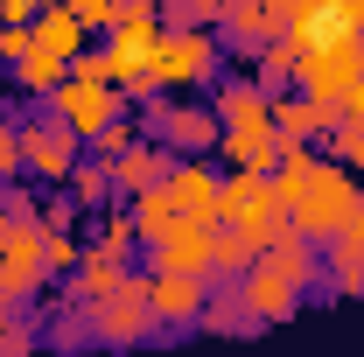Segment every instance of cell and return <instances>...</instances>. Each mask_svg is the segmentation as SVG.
<instances>
[{
	"label": "cell",
	"mask_w": 364,
	"mask_h": 357,
	"mask_svg": "<svg viewBox=\"0 0 364 357\" xmlns=\"http://www.w3.org/2000/svg\"><path fill=\"white\" fill-rule=\"evenodd\" d=\"M350 218H358V182H350L343 161H316V169L301 176V189L287 196V224H294L301 238H316V245H329Z\"/></svg>",
	"instance_id": "cell-1"
},
{
	"label": "cell",
	"mask_w": 364,
	"mask_h": 357,
	"mask_svg": "<svg viewBox=\"0 0 364 357\" xmlns=\"http://www.w3.org/2000/svg\"><path fill=\"white\" fill-rule=\"evenodd\" d=\"M218 224L245 231L259 252L287 231V203H280V189H273L267 169H231V176L218 182Z\"/></svg>",
	"instance_id": "cell-2"
},
{
	"label": "cell",
	"mask_w": 364,
	"mask_h": 357,
	"mask_svg": "<svg viewBox=\"0 0 364 357\" xmlns=\"http://www.w3.org/2000/svg\"><path fill=\"white\" fill-rule=\"evenodd\" d=\"M358 78H364V36L309 43V49H301V70H294V85L309 91L316 105H329V112H343V98H350Z\"/></svg>",
	"instance_id": "cell-3"
},
{
	"label": "cell",
	"mask_w": 364,
	"mask_h": 357,
	"mask_svg": "<svg viewBox=\"0 0 364 357\" xmlns=\"http://www.w3.org/2000/svg\"><path fill=\"white\" fill-rule=\"evenodd\" d=\"M127 105H134V98L112 85V78H77V70H70L63 85L49 91V112H56V119H63L70 134L85 140V147H91L98 134H105V127H112V119H119Z\"/></svg>",
	"instance_id": "cell-4"
},
{
	"label": "cell",
	"mask_w": 364,
	"mask_h": 357,
	"mask_svg": "<svg viewBox=\"0 0 364 357\" xmlns=\"http://www.w3.org/2000/svg\"><path fill=\"white\" fill-rule=\"evenodd\" d=\"M154 85L161 91H196L218 78V36L210 28H161V43H154Z\"/></svg>",
	"instance_id": "cell-5"
},
{
	"label": "cell",
	"mask_w": 364,
	"mask_h": 357,
	"mask_svg": "<svg viewBox=\"0 0 364 357\" xmlns=\"http://www.w3.org/2000/svg\"><path fill=\"white\" fill-rule=\"evenodd\" d=\"M85 322L105 336V343H140L147 329H161V322H154V302H147V280H140V273H127L112 294L85 302Z\"/></svg>",
	"instance_id": "cell-6"
},
{
	"label": "cell",
	"mask_w": 364,
	"mask_h": 357,
	"mask_svg": "<svg viewBox=\"0 0 364 357\" xmlns=\"http://www.w3.org/2000/svg\"><path fill=\"white\" fill-rule=\"evenodd\" d=\"M85 154V140L70 134L56 112H36V119H21V169L36 182H70V161Z\"/></svg>",
	"instance_id": "cell-7"
},
{
	"label": "cell",
	"mask_w": 364,
	"mask_h": 357,
	"mask_svg": "<svg viewBox=\"0 0 364 357\" xmlns=\"http://www.w3.org/2000/svg\"><path fill=\"white\" fill-rule=\"evenodd\" d=\"M0 280L14 302H28L36 287L49 280V238L36 218H7V238H0Z\"/></svg>",
	"instance_id": "cell-8"
},
{
	"label": "cell",
	"mask_w": 364,
	"mask_h": 357,
	"mask_svg": "<svg viewBox=\"0 0 364 357\" xmlns=\"http://www.w3.org/2000/svg\"><path fill=\"white\" fill-rule=\"evenodd\" d=\"M238 294H245V309H252V322L267 329V322H287V315L301 309V294H309V287H301L294 273L280 267L273 252H259L252 267L238 273Z\"/></svg>",
	"instance_id": "cell-9"
},
{
	"label": "cell",
	"mask_w": 364,
	"mask_h": 357,
	"mask_svg": "<svg viewBox=\"0 0 364 357\" xmlns=\"http://www.w3.org/2000/svg\"><path fill=\"white\" fill-rule=\"evenodd\" d=\"M210 238H218L210 218H176L147 245V260H154V273H210Z\"/></svg>",
	"instance_id": "cell-10"
},
{
	"label": "cell",
	"mask_w": 364,
	"mask_h": 357,
	"mask_svg": "<svg viewBox=\"0 0 364 357\" xmlns=\"http://www.w3.org/2000/svg\"><path fill=\"white\" fill-rule=\"evenodd\" d=\"M147 302H154V322L196 329V315L210 302V273H147Z\"/></svg>",
	"instance_id": "cell-11"
},
{
	"label": "cell",
	"mask_w": 364,
	"mask_h": 357,
	"mask_svg": "<svg viewBox=\"0 0 364 357\" xmlns=\"http://www.w3.org/2000/svg\"><path fill=\"white\" fill-rule=\"evenodd\" d=\"M161 189H168V203H176L182 218H210L218 224V176H210L203 154H176L168 176H161Z\"/></svg>",
	"instance_id": "cell-12"
},
{
	"label": "cell",
	"mask_w": 364,
	"mask_h": 357,
	"mask_svg": "<svg viewBox=\"0 0 364 357\" xmlns=\"http://www.w3.org/2000/svg\"><path fill=\"white\" fill-rule=\"evenodd\" d=\"M168 161H176V147L161 134H134L119 154H112V189L119 196H134V189H154V182L168 176Z\"/></svg>",
	"instance_id": "cell-13"
},
{
	"label": "cell",
	"mask_w": 364,
	"mask_h": 357,
	"mask_svg": "<svg viewBox=\"0 0 364 357\" xmlns=\"http://www.w3.org/2000/svg\"><path fill=\"white\" fill-rule=\"evenodd\" d=\"M273 36H280V14H273V0H231L225 21H218V43H231L238 56L267 49Z\"/></svg>",
	"instance_id": "cell-14"
},
{
	"label": "cell",
	"mask_w": 364,
	"mask_h": 357,
	"mask_svg": "<svg viewBox=\"0 0 364 357\" xmlns=\"http://www.w3.org/2000/svg\"><path fill=\"white\" fill-rule=\"evenodd\" d=\"M218 112L210 105H161V140L176 147V154H210L218 147Z\"/></svg>",
	"instance_id": "cell-15"
},
{
	"label": "cell",
	"mask_w": 364,
	"mask_h": 357,
	"mask_svg": "<svg viewBox=\"0 0 364 357\" xmlns=\"http://www.w3.org/2000/svg\"><path fill=\"white\" fill-rule=\"evenodd\" d=\"M322 273H329V287L336 294H364V211L336 238H329V252H322Z\"/></svg>",
	"instance_id": "cell-16"
},
{
	"label": "cell",
	"mask_w": 364,
	"mask_h": 357,
	"mask_svg": "<svg viewBox=\"0 0 364 357\" xmlns=\"http://www.w3.org/2000/svg\"><path fill=\"white\" fill-rule=\"evenodd\" d=\"M329 119H336V112H329V105H316L309 91H301V98H280V91H273V134H280V147H301V140H316Z\"/></svg>",
	"instance_id": "cell-17"
},
{
	"label": "cell",
	"mask_w": 364,
	"mask_h": 357,
	"mask_svg": "<svg viewBox=\"0 0 364 357\" xmlns=\"http://www.w3.org/2000/svg\"><path fill=\"white\" fill-rule=\"evenodd\" d=\"M119 280H127V260L105 252V245H91L85 260H77V273H70V287H63V302H98V294H112Z\"/></svg>",
	"instance_id": "cell-18"
},
{
	"label": "cell",
	"mask_w": 364,
	"mask_h": 357,
	"mask_svg": "<svg viewBox=\"0 0 364 357\" xmlns=\"http://www.w3.org/2000/svg\"><path fill=\"white\" fill-rule=\"evenodd\" d=\"M36 43L43 49H56V56H77V49L91 43V28L63 7V0H49V7H36Z\"/></svg>",
	"instance_id": "cell-19"
},
{
	"label": "cell",
	"mask_w": 364,
	"mask_h": 357,
	"mask_svg": "<svg viewBox=\"0 0 364 357\" xmlns=\"http://www.w3.org/2000/svg\"><path fill=\"white\" fill-rule=\"evenodd\" d=\"M63 78H70V56H56V49H43V43L14 63V91H28V98H49Z\"/></svg>",
	"instance_id": "cell-20"
},
{
	"label": "cell",
	"mask_w": 364,
	"mask_h": 357,
	"mask_svg": "<svg viewBox=\"0 0 364 357\" xmlns=\"http://www.w3.org/2000/svg\"><path fill=\"white\" fill-rule=\"evenodd\" d=\"M196 329H210V336H252V329H259V322H252V309H245V294H238V280H231L225 294H210V302H203Z\"/></svg>",
	"instance_id": "cell-21"
},
{
	"label": "cell",
	"mask_w": 364,
	"mask_h": 357,
	"mask_svg": "<svg viewBox=\"0 0 364 357\" xmlns=\"http://www.w3.org/2000/svg\"><path fill=\"white\" fill-rule=\"evenodd\" d=\"M70 196H77V211H105V203H112V196H119V189H112V161H105V154H77V161H70Z\"/></svg>",
	"instance_id": "cell-22"
},
{
	"label": "cell",
	"mask_w": 364,
	"mask_h": 357,
	"mask_svg": "<svg viewBox=\"0 0 364 357\" xmlns=\"http://www.w3.org/2000/svg\"><path fill=\"white\" fill-rule=\"evenodd\" d=\"M127 211H134V224H140V245H154V238L182 218L176 203H168V189H161V182H154V189H134V196H127Z\"/></svg>",
	"instance_id": "cell-23"
},
{
	"label": "cell",
	"mask_w": 364,
	"mask_h": 357,
	"mask_svg": "<svg viewBox=\"0 0 364 357\" xmlns=\"http://www.w3.org/2000/svg\"><path fill=\"white\" fill-rule=\"evenodd\" d=\"M259 260V245L245 238V231H231V224H218V238H210V273H225V280H238V273Z\"/></svg>",
	"instance_id": "cell-24"
},
{
	"label": "cell",
	"mask_w": 364,
	"mask_h": 357,
	"mask_svg": "<svg viewBox=\"0 0 364 357\" xmlns=\"http://www.w3.org/2000/svg\"><path fill=\"white\" fill-rule=\"evenodd\" d=\"M294 70H301V43L280 28V36L259 49V85H267V91H280V85H294Z\"/></svg>",
	"instance_id": "cell-25"
},
{
	"label": "cell",
	"mask_w": 364,
	"mask_h": 357,
	"mask_svg": "<svg viewBox=\"0 0 364 357\" xmlns=\"http://www.w3.org/2000/svg\"><path fill=\"white\" fill-rule=\"evenodd\" d=\"M322 147H329V161H343V169H364V119L336 112V119L322 127Z\"/></svg>",
	"instance_id": "cell-26"
},
{
	"label": "cell",
	"mask_w": 364,
	"mask_h": 357,
	"mask_svg": "<svg viewBox=\"0 0 364 357\" xmlns=\"http://www.w3.org/2000/svg\"><path fill=\"white\" fill-rule=\"evenodd\" d=\"M231 0H161V28H210L225 21Z\"/></svg>",
	"instance_id": "cell-27"
},
{
	"label": "cell",
	"mask_w": 364,
	"mask_h": 357,
	"mask_svg": "<svg viewBox=\"0 0 364 357\" xmlns=\"http://www.w3.org/2000/svg\"><path fill=\"white\" fill-rule=\"evenodd\" d=\"M98 245H105V252H119V260H134V245H140L134 211H112V218H105V231H98Z\"/></svg>",
	"instance_id": "cell-28"
},
{
	"label": "cell",
	"mask_w": 364,
	"mask_h": 357,
	"mask_svg": "<svg viewBox=\"0 0 364 357\" xmlns=\"http://www.w3.org/2000/svg\"><path fill=\"white\" fill-rule=\"evenodd\" d=\"M36 49V21H0V63H21Z\"/></svg>",
	"instance_id": "cell-29"
},
{
	"label": "cell",
	"mask_w": 364,
	"mask_h": 357,
	"mask_svg": "<svg viewBox=\"0 0 364 357\" xmlns=\"http://www.w3.org/2000/svg\"><path fill=\"white\" fill-rule=\"evenodd\" d=\"M7 176H21V119L0 112V182Z\"/></svg>",
	"instance_id": "cell-30"
},
{
	"label": "cell",
	"mask_w": 364,
	"mask_h": 357,
	"mask_svg": "<svg viewBox=\"0 0 364 357\" xmlns=\"http://www.w3.org/2000/svg\"><path fill=\"white\" fill-rule=\"evenodd\" d=\"M49 238V273H77V260H85V245L70 238V231H43Z\"/></svg>",
	"instance_id": "cell-31"
},
{
	"label": "cell",
	"mask_w": 364,
	"mask_h": 357,
	"mask_svg": "<svg viewBox=\"0 0 364 357\" xmlns=\"http://www.w3.org/2000/svg\"><path fill=\"white\" fill-rule=\"evenodd\" d=\"M63 7H70L85 28H112V0H63Z\"/></svg>",
	"instance_id": "cell-32"
},
{
	"label": "cell",
	"mask_w": 364,
	"mask_h": 357,
	"mask_svg": "<svg viewBox=\"0 0 364 357\" xmlns=\"http://www.w3.org/2000/svg\"><path fill=\"white\" fill-rule=\"evenodd\" d=\"M28 351V329H0V357H21Z\"/></svg>",
	"instance_id": "cell-33"
},
{
	"label": "cell",
	"mask_w": 364,
	"mask_h": 357,
	"mask_svg": "<svg viewBox=\"0 0 364 357\" xmlns=\"http://www.w3.org/2000/svg\"><path fill=\"white\" fill-rule=\"evenodd\" d=\"M36 7H49V0H7V21H36Z\"/></svg>",
	"instance_id": "cell-34"
},
{
	"label": "cell",
	"mask_w": 364,
	"mask_h": 357,
	"mask_svg": "<svg viewBox=\"0 0 364 357\" xmlns=\"http://www.w3.org/2000/svg\"><path fill=\"white\" fill-rule=\"evenodd\" d=\"M343 112H350V119H364V78L350 85V98H343Z\"/></svg>",
	"instance_id": "cell-35"
},
{
	"label": "cell",
	"mask_w": 364,
	"mask_h": 357,
	"mask_svg": "<svg viewBox=\"0 0 364 357\" xmlns=\"http://www.w3.org/2000/svg\"><path fill=\"white\" fill-rule=\"evenodd\" d=\"M7 315H14V294H7V280H0V329H7Z\"/></svg>",
	"instance_id": "cell-36"
},
{
	"label": "cell",
	"mask_w": 364,
	"mask_h": 357,
	"mask_svg": "<svg viewBox=\"0 0 364 357\" xmlns=\"http://www.w3.org/2000/svg\"><path fill=\"white\" fill-rule=\"evenodd\" d=\"M0 238H7V196H0Z\"/></svg>",
	"instance_id": "cell-37"
},
{
	"label": "cell",
	"mask_w": 364,
	"mask_h": 357,
	"mask_svg": "<svg viewBox=\"0 0 364 357\" xmlns=\"http://www.w3.org/2000/svg\"><path fill=\"white\" fill-rule=\"evenodd\" d=\"M0 112H7V78H0Z\"/></svg>",
	"instance_id": "cell-38"
},
{
	"label": "cell",
	"mask_w": 364,
	"mask_h": 357,
	"mask_svg": "<svg viewBox=\"0 0 364 357\" xmlns=\"http://www.w3.org/2000/svg\"><path fill=\"white\" fill-rule=\"evenodd\" d=\"M358 211H364V182H358Z\"/></svg>",
	"instance_id": "cell-39"
},
{
	"label": "cell",
	"mask_w": 364,
	"mask_h": 357,
	"mask_svg": "<svg viewBox=\"0 0 364 357\" xmlns=\"http://www.w3.org/2000/svg\"><path fill=\"white\" fill-rule=\"evenodd\" d=\"M0 21H7V0H0Z\"/></svg>",
	"instance_id": "cell-40"
}]
</instances>
